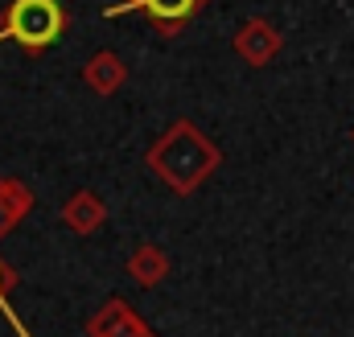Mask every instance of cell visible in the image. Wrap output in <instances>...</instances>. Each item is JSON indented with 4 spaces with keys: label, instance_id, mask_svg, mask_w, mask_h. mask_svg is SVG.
I'll return each instance as SVG.
<instances>
[{
    "label": "cell",
    "instance_id": "6da1fadb",
    "mask_svg": "<svg viewBox=\"0 0 354 337\" xmlns=\"http://www.w3.org/2000/svg\"><path fill=\"white\" fill-rule=\"evenodd\" d=\"M145 165L177 198H189L194 189H202L214 177V168L223 165V153L194 119H174L145 153Z\"/></svg>",
    "mask_w": 354,
    "mask_h": 337
},
{
    "label": "cell",
    "instance_id": "7a4b0ae2",
    "mask_svg": "<svg viewBox=\"0 0 354 337\" xmlns=\"http://www.w3.org/2000/svg\"><path fill=\"white\" fill-rule=\"evenodd\" d=\"M71 29V8L62 0H8L0 17V41L21 46L25 54H41L62 41Z\"/></svg>",
    "mask_w": 354,
    "mask_h": 337
},
{
    "label": "cell",
    "instance_id": "3957f363",
    "mask_svg": "<svg viewBox=\"0 0 354 337\" xmlns=\"http://www.w3.org/2000/svg\"><path fill=\"white\" fill-rule=\"evenodd\" d=\"M210 0H115L103 8V17H124V12H140L161 37H177Z\"/></svg>",
    "mask_w": 354,
    "mask_h": 337
},
{
    "label": "cell",
    "instance_id": "277c9868",
    "mask_svg": "<svg viewBox=\"0 0 354 337\" xmlns=\"http://www.w3.org/2000/svg\"><path fill=\"white\" fill-rule=\"evenodd\" d=\"M231 46H235V54L248 62V66H268V62H276V54L284 50V37H280V29L264 21V17H248L239 29H235V37H231Z\"/></svg>",
    "mask_w": 354,
    "mask_h": 337
},
{
    "label": "cell",
    "instance_id": "5b68a950",
    "mask_svg": "<svg viewBox=\"0 0 354 337\" xmlns=\"http://www.w3.org/2000/svg\"><path fill=\"white\" fill-rule=\"evenodd\" d=\"M145 329H149L145 317L128 300H120V296L103 300L95 309V317H87V337H136V334H145Z\"/></svg>",
    "mask_w": 354,
    "mask_h": 337
},
{
    "label": "cell",
    "instance_id": "8992f818",
    "mask_svg": "<svg viewBox=\"0 0 354 337\" xmlns=\"http://www.w3.org/2000/svg\"><path fill=\"white\" fill-rule=\"evenodd\" d=\"M62 222H66L75 235H95V231L107 222V202H103L95 189H75V193L62 202Z\"/></svg>",
    "mask_w": 354,
    "mask_h": 337
},
{
    "label": "cell",
    "instance_id": "52a82bcc",
    "mask_svg": "<svg viewBox=\"0 0 354 337\" xmlns=\"http://www.w3.org/2000/svg\"><path fill=\"white\" fill-rule=\"evenodd\" d=\"M33 210V189L21 177H0V239H8Z\"/></svg>",
    "mask_w": 354,
    "mask_h": 337
},
{
    "label": "cell",
    "instance_id": "ba28073f",
    "mask_svg": "<svg viewBox=\"0 0 354 337\" xmlns=\"http://www.w3.org/2000/svg\"><path fill=\"white\" fill-rule=\"evenodd\" d=\"M169 271H174V263H169V255L161 251L157 243H140L136 251L128 255V276H132L136 288H157V284L169 280Z\"/></svg>",
    "mask_w": 354,
    "mask_h": 337
},
{
    "label": "cell",
    "instance_id": "9c48e42d",
    "mask_svg": "<svg viewBox=\"0 0 354 337\" xmlns=\"http://www.w3.org/2000/svg\"><path fill=\"white\" fill-rule=\"evenodd\" d=\"M83 83H87L95 95L107 99V95H115L120 86L128 83V66H124V58H120L115 50H99L87 66H83Z\"/></svg>",
    "mask_w": 354,
    "mask_h": 337
},
{
    "label": "cell",
    "instance_id": "30bf717a",
    "mask_svg": "<svg viewBox=\"0 0 354 337\" xmlns=\"http://www.w3.org/2000/svg\"><path fill=\"white\" fill-rule=\"evenodd\" d=\"M12 288H17V271H12V267L0 259V305L8 300V292H12Z\"/></svg>",
    "mask_w": 354,
    "mask_h": 337
},
{
    "label": "cell",
    "instance_id": "8fae6325",
    "mask_svg": "<svg viewBox=\"0 0 354 337\" xmlns=\"http://www.w3.org/2000/svg\"><path fill=\"white\" fill-rule=\"evenodd\" d=\"M136 337H157V334H153V329H145V334H136Z\"/></svg>",
    "mask_w": 354,
    "mask_h": 337
}]
</instances>
